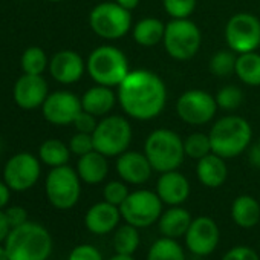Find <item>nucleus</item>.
<instances>
[{"instance_id":"ea45409f","label":"nucleus","mask_w":260,"mask_h":260,"mask_svg":"<svg viewBox=\"0 0 260 260\" xmlns=\"http://www.w3.org/2000/svg\"><path fill=\"white\" fill-rule=\"evenodd\" d=\"M220 260H260V257L252 248L240 245L228 249Z\"/></svg>"},{"instance_id":"b1692460","label":"nucleus","mask_w":260,"mask_h":260,"mask_svg":"<svg viewBox=\"0 0 260 260\" xmlns=\"http://www.w3.org/2000/svg\"><path fill=\"white\" fill-rule=\"evenodd\" d=\"M191 220L193 219L188 210L182 208L181 205H175L162 211L158 220V230L164 237L178 239L185 236L187 230L191 225Z\"/></svg>"},{"instance_id":"de8ad7c7","label":"nucleus","mask_w":260,"mask_h":260,"mask_svg":"<svg viewBox=\"0 0 260 260\" xmlns=\"http://www.w3.org/2000/svg\"><path fill=\"white\" fill-rule=\"evenodd\" d=\"M0 260H10V258H8V252H7V249H5V248H2V246H0Z\"/></svg>"},{"instance_id":"f3484780","label":"nucleus","mask_w":260,"mask_h":260,"mask_svg":"<svg viewBox=\"0 0 260 260\" xmlns=\"http://www.w3.org/2000/svg\"><path fill=\"white\" fill-rule=\"evenodd\" d=\"M49 71L54 80H57L61 84H72L77 83L84 71H86V63L81 58L80 54L71 49H64L57 52L51 63H49Z\"/></svg>"},{"instance_id":"7c9ffc66","label":"nucleus","mask_w":260,"mask_h":260,"mask_svg":"<svg viewBox=\"0 0 260 260\" xmlns=\"http://www.w3.org/2000/svg\"><path fill=\"white\" fill-rule=\"evenodd\" d=\"M236 60H237V54L234 51H231L230 48L228 49H220V51L214 52L213 57L210 58L208 69L214 77L226 78V77H231L234 74Z\"/></svg>"},{"instance_id":"cd10ccee","label":"nucleus","mask_w":260,"mask_h":260,"mask_svg":"<svg viewBox=\"0 0 260 260\" xmlns=\"http://www.w3.org/2000/svg\"><path fill=\"white\" fill-rule=\"evenodd\" d=\"M140 231L137 226L125 223L115 230L113 234V249L116 254L134 255V252L140 246Z\"/></svg>"},{"instance_id":"dca6fc26","label":"nucleus","mask_w":260,"mask_h":260,"mask_svg":"<svg viewBox=\"0 0 260 260\" xmlns=\"http://www.w3.org/2000/svg\"><path fill=\"white\" fill-rule=\"evenodd\" d=\"M115 169L119 179H122L125 184L130 185L146 184L152 178V173L155 172L146 153L134 152V150H125L124 153L116 156Z\"/></svg>"},{"instance_id":"f03ea898","label":"nucleus","mask_w":260,"mask_h":260,"mask_svg":"<svg viewBox=\"0 0 260 260\" xmlns=\"http://www.w3.org/2000/svg\"><path fill=\"white\" fill-rule=\"evenodd\" d=\"M208 137L213 153L223 159H231L249 149L252 127L239 115H225L211 125Z\"/></svg>"},{"instance_id":"6ab92c4d","label":"nucleus","mask_w":260,"mask_h":260,"mask_svg":"<svg viewBox=\"0 0 260 260\" xmlns=\"http://www.w3.org/2000/svg\"><path fill=\"white\" fill-rule=\"evenodd\" d=\"M191 187L188 179L178 170L161 173L158 182H156V194L162 201V204H167L170 207L184 204L190 196Z\"/></svg>"},{"instance_id":"c9c22d12","label":"nucleus","mask_w":260,"mask_h":260,"mask_svg":"<svg viewBox=\"0 0 260 260\" xmlns=\"http://www.w3.org/2000/svg\"><path fill=\"white\" fill-rule=\"evenodd\" d=\"M128 194H130V191L127 188V184L122 179L121 181H110V182H107L104 190H103L104 201L112 204V205H116V207H119L127 199Z\"/></svg>"},{"instance_id":"e433bc0d","label":"nucleus","mask_w":260,"mask_h":260,"mask_svg":"<svg viewBox=\"0 0 260 260\" xmlns=\"http://www.w3.org/2000/svg\"><path fill=\"white\" fill-rule=\"evenodd\" d=\"M69 149H71V153L77 155V156H83L92 150H95L93 147V138L90 134H81V132H77L71 141H69Z\"/></svg>"},{"instance_id":"4c0bfd02","label":"nucleus","mask_w":260,"mask_h":260,"mask_svg":"<svg viewBox=\"0 0 260 260\" xmlns=\"http://www.w3.org/2000/svg\"><path fill=\"white\" fill-rule=\"evenodd\" d=\"M74 124V127L77 128V132H81V134H93V130L96 128V125H98V121H96V116L95 115H92V113H89V112H86V110H81L78 115H77V118H75V121L72 122Z\"/></svg>"},{"instance_id":"37998d69","label":"nucleus","mask_w":260,"mask_h":260,"mask_svg":"<svg viewBox=\"0 0 260 260\" xmlns=\"http://www.w3.org/2000/svg\"><path fill=\"white\" fill-rule=\"evenodd\" d=\"M248 158H249V162L254 167L260 169V147L257 144L248 149Z\"/></svg>"},{"instance_id":"9d476101","label":"nucleus","mask_w":260,"mask_h":260,"mask_svg":"<svg viewBox=\"0 0 260 260\" xmlns=\"http://www.w3.org/2000/svg\"><path fill=\"white\" fill-rule=\"evenodd\" d=\"M78 173L68 164L54 167L46 178V196L58 210H69L77 205L81 185Z\"/></svg>"},{"instance_id":"473e14b6","label":"nucleus","mask_w":260,"mask_h":260,"mask_svg":"<svg viewBox=\"0 0 260 260\" xmlns=\"http://www.w3.org/2000/svg\"><path fill=\"white\" fill-rule=\"evenodd\" d=\"M48 66V57L45 51L39 46L28 48L22 55V69L25 74L42 75Z\"/></svg>"},{"instance_id":"79ce46f5","label":"nucleus","mask_w":260,"mask_h":260,"mask_svg":"<svg viewBox=\"0 0 260 260\" xmlns=\"http://www.w3.org/2000/svg\"><path fill=\"white\" fill-rule=\"evenodd\" d=\"M10 222L7 219V214L4 211H0V242L7 240L8 234H10Z\"/></svg>"},{"instance_id":"09e8293b","label":"nucleus","mask_w":260,"mask_h":260,"mask_svg":"<svg viewBox=\"0 0 260 260\" xmlns=\"http://www.w3.org/2000/svg\"><path fill=\"white\" fill-rule=\"evenodd\" d=\"M0 152H2V140H0Z\"/></svg>"},{"instance_id":"f704fd0d","label":"nucleus","mask_w":260,"mask_h":260,"mask_svg":"<svg viewBox=\"0 0 260 260\" xmlns=\"http://www.w3.org/2000/svg\"><path fill=\"white\" fill-rule=\"evenodd\" d=\"M162 7L172 19H190L198 7V0H162Z\"/></svg>"},{"instance_id":"f257e3e1","label":"nucleus","mask_w":260,"mask_h":260,"mask_svg":"<svg viewBox=\"0 0 260 260\" xmlns=\"http://www.w3.org/2000/svg\"><path fill=\"white\" fill-rule=\"evenodd\" d=\"M124 113L137 121H150L162 113L167 104L164 80L147 69L130 71L116 90Z\"/></svg>"},{"instance_id":"393cba45","label":"nucleus","mask_w":260,"mask_h":260,"mask_svg":"<svg viewBox=\"0 0 260 260\" xmlns=\"http://www.w3.org/2000/svg\"><path fill=\"white\" fill-rule=\"evenodd\" d=\"M166 23L156 17H144L132 26V37L137 45L153 48L164 40Z\"/></svg>"},{"instance_id":"58836bf2","label":"nucleus","mask_w":260,"mask_h":260,"mask_svg":"<svg viewBox=\"0 0 260 260\" xmlns=\"http://www.w3.org/2000/svg\"><path fill=\"white\" fill-rule=\"evenodd\" d=\"M68 260H103V255L93 245H78L71 251Z\"/></svg>"},{"instance_id":"412c9836","label":"nucleus","mask_w":260,"mask_h":260,"mask_svg":"<svg viewBox=\"0 0 260 260\" xmlns=\"http://www.w3.org/2000/svg\"><path fill=\"white\" fill-rule=\"evenodd\" d=\"M196 175L199 182L207 188H219L228 178V167L222 156L208 153L196 164Z\"/></svg>"},{"instance_id":"a19ab883","label":"nucleus","mask_w":260,"mask_h":260,"mask_svg":"<svg viewBox=\"0 0 260 260\" xmlns=\"http://www.w3.org/2000/svg\"><path fill=\"white\" fill-rule=\"evenodd\" d=\"M5 214H7V219H8L11 228L20 226V225H23V223L28 222V220H26V219H28V213H26V210L22 208V207H10V208L5 211Z\"/></svg>"},{"instance_id":"3c124183","label":"nucleus","mask_w":260,"mask_h":260,"mask_svg":"<svg viewBox=\"0 0 260 260\" xmlns=\"http://www.w3.org/2000/svg\"><path fill=\"white\" fill-rule=\"evenodd\" d=\"M257 146H258V147H260V140H258V143H257Z\"/></svg>"},{"instance_id":"49530a36","label":"nucleus","mask_w":260,"mask_h":260,"mask_svg":"<svg viewBox=\"0 0 260 260\" xmlns=\"http://www.w3.org/2000/svg\"><path fill=\"white\" fill-rule=\"evenodd\" d=\"M109 260H135L134 255H124V254H115L113 257H110Z\"/></svg>"},{"instance_id":"8fccbe9b","label":"nucleus","mask_w":260,"mask_h":260,"mask_svg":"<svg viewBox=\"0 0 260 260\" xmlns=\"http://www.w3.org/2000/svg\"><path fill=\"white\" fill-rule=\"evenodd\" d=\"M49 2H61V0H49Z\"/></svg>"},{"instance_id":"c756f323","label":"nucleus","mask_w":260,"mask_h":260,"mask_svg":"<svg viewBox=\"0 0 260 260\" xmlns=\"http://www.w3.org/2000/svg\"><path fill=\"white\" fill-rule=\"evenodd\" d=\"M147 260H185V252L175 239L162 236L150 246Z\"/></svg>"},{"instance_id":"f8f14e48","label":"nucleus","mask_w":260,"mask_h":260,"mask_svg":"<svg viewBox=\"0 0 260 260\" xmlns=\"http://www.w3.org/2000/svg\"><path fill=\"white\" fill-rule=\"evenodd\" d=\"M217 103L214 95L202 89H190L179 95L176 100V113L178 116L190 125H204L208 124L216 112Z\"/></svg>"},{"instance_id":"c03bdc74","label":"nucleus","mask_w":260,"mask_h":260,"mask_svg":"<svg viewBox=\"0 0 260 260\" xmlns=\"http://www.w3.org/2000/svg\"><path fill=\"white\" fill-rule=\"evenodd\" d=\"M10 201V187L7 182H0V208H4Z\"/></svg>"},{"instance_id":"c85d7f7f","label":"nucleus","mask_w":260,"mask_h":260,"mask_svg":"<svg viewBox=\"0 0 260 260\" xmlns=\"http://www.w3.org/2000/svg\"><path fill=\"white\" fill-rule=\"evenodd\" d=\"M40 159L51 167L66 166L71 156V149L60 140H48L40 146Z\"/></svg>"},{"instance_id":"6e6552de","label":"nucleus","mask_w":260,"mask_h":260,"mask_svg":"<svg viewBox=\"0 0 260 260\" xmlns=\"http://www.w3.org/2000/svg\"><path fill=\"white\" fill-rule=\"evenodd\" d=\"M90 29L104 40H119L132 29V11L116 2L98 4L89 14Z\"/></svg>"},{"instance_id":"5701e85b","label":"nucleus","mask_w":260,"mask_h":260,"mask_svg":"<svg viewBox=\"0 0 260 260\" xmlns=\"http://www.w3.org/2000/svg\"><path fill=\"white\" fill-rule=\"evenodd\" d=\"M77 173L80 179L89 185H96L107 178L109 173V162L107 156L103 153L92 150L83 156H80L77 164Z\"/></svg>"},{"instance_id":"4be33fe9","label":"nucleus","mask_w":260,"mask_h":260,"mask_svg":"<svg viewBox=\"0 0 260 260\" xmlns=\"http://www.w3.org/2000/svg\"><path fill=\"white\" fill-rule=\"evenodd\" d=\"M118 101V95L113 92L112 87L96 84L87 89L81 96L83 110L95 115L96 118L107 116Z\"/></svg>"},{"instance_id":"20e7f679","label":"nucleus","mask_w":260,"mask_h":260,"mask_svg":"<svg viewBox=\"0 0 260 260\" xmlns=\"http://www.w3.org/2000/svg\"><path fill=\"white\" fill-rule=\"evenodd\" d=\"M144 153L158 173L178 170L184 159V140L170 128H156L144 141Z\"/></svg>"},{"instance_id":"0eeeda50","label":"nucleus","mask_w":260,"mask_h":260,"mask_svg":"<svg viewBox=\"0 0 260 260\" xmlns=\"http://www.w3.org/2000/svg\"><path fill=\"white\" fill-rule=\"evenodd\" d=\"M166 52L178 61L191 60L201 49L202 32L190 19H172L166 23L162 40Z\"/></svg>"},{"instance_id":"72a5a7b5","label":"nucleus","mask_w":260,"mask_h":260,"mask_svg":"<svg viewBox=\"0 0 260 260\" xmlns=\"http://www.w3.org/2000/svg\"><path fill=\"white\" fill-rule=\"evenodd\" d=\"M214 98H216L219 109L230 112V110H236L240 107V104L243 103V92L240 87L234 84H226L217 90Z\"/></svg>"},{"instance_id":"a878e982","label":"nucleus","mask_w":260,"mask_h":260,"mask_svg":"<svg viewBox=\"0 0 260 260\" xmlns=\"http://www.w3.org/2000/svg\"><path fill=\"white\" fill-rule=\"evenodd\" d=\"M231 217L240 228H252L260 222V204L249 194L237 196L231 204Z\"/></svg>"},{"instance_id":"2f4dec72","label":"nucleus","mask_w":260,"mask_h":260,"mask_svg":"<svg viewBox=\"0 0 260 260\" xmlns=\"http://www.w3.org/2000/svg\"><path fill=\"white\" fill-rule=\"evenodd\" d=\"M184 150H185V156H188L194 161H199L201 158H204L213 152L210 137L202 132L190 134L184 140Z\"/></svg>"},{"instance_id":"a211bd4d","label":"nucleus","mask_w":260,"mask_h":260,"mask_svg":"<svg viewBox=\"0 0 260 260\" xmlns=\"http://www.w3.org/2000/svg\"><path fill=\"white\" fill-rule=\"evenodd\" d=\"M48 98V83L42 75L25 74L14 86V100L22 109H36L43 106Z\"/></svg>"},{"instance_id":"1a4fd4ad","label":"nucleus","mask_w":260,"mask_h":260,"mask_svg":"<svg viewBox=\"0 0 260 260\" xmlns=\"http://www.w3.org/2000/svg\"><path fill=\"white\" fill-rule=\"evenodd\" d=\"M119 211L125 223L137 228H147L159 220L162 214V201L156 191L137 190L130 193L119 205Z\"/></svg>"},{"instance_id":"7ed1b4c3","label":"nucleus","mask_w":260,"mask_h":260,"mask_svg":"<svg viewBox=\"0 0 260 260\" xmlns=\"http://www.w3.org/2000/svg\"><path fill=\"white\" fill-rule=\"evenodd\" d=\"M5 249L10 260H48L52 251V237L43 225L26 222L10 231Z\"/></svg>"},{"instance_id":"bb28decb","label":"nucleus","mask_w":260,"mask_h":260,"mask_svg":"<svg viewBox=\"0 0 260 260\" xmlns=\"http://www.w3.org/2000/svg\"><path fill=\"white\" fill-rule=\"evenodd\" d=\"M236 77L246 86H260V54L257 51L239 54L236 60Z\"/></svg>"},{"instance_id":"2eb2a0df","label":"nucleus","mask_w":260,"mask_h":260,"mask_svg":"<svg viewBox=\"0 0 260 260\" xmlns=\"http://www.w3.org/2000/svg\"><path fill=\"white\" fill-rule=\"evenodd\" d=\"M83 110L81 98L68 90H58L51 95L43 103V116L46 121L55 125L72 124L77 115Z\"/></svg>"},{"instance_id":"423d86ee","label":"nucleus","mask_w":260,"mask_h":260,"mask_svg":"<svg viewBox=\"0 0 260 260\" xmlns=\"http://www.w3.org/2000/svg\"><path fill=\"white\" fill-rule=\"evenodd\" d=\"M134 130L128 119L121 115H107L98 121L93 130V147L107 158L119 156L132 143Z\"/></svg>"},{"instance_id":"4468645a","label":"nucleus","mask_w":260,"mask_h":260,"mask_svg":"<svg viewBox=\"0 0 260 260\" xmlns=\"http://www.w3.org/2000/svg\"><path fill=\"white\" fill-rule=\"evenodd\" d=\"M220 231L217 223L207 216H199L191 220L185 233V245L194 255H210L219 245Z\"/></svg>"},{"instance_id":"9b49d317","label":"nucleus","mask_w":260,"mask_h":260,"mask_svg":"<svg viewBox=\"0 0 260 260\" xmlns=\"http://www.w3.org/2000/svg\"><path fill=\"white\" fill-rule=\"evenodd\" d=\"M226 46L237 55L260 48V20L251 13H237L225 25Z\"/></svg>"},{"instance_id":"a18cd8bd","label":"nucleus","mask_w":260,"mask_h":260,"mask_svg":"<svg viewBox=\"0 0 260 260\" xmlns=\"http://www.w3.org/2000/svg\"><path fill=\"white\" fill-rule=\"evenodd\" d=\"M113 2H116L118 5H121L122 8H125L128 11H134L135 8H138L141 0H113Z\"/></svg>"},{"instance_id":"ddd939ff","label":"nucleus","mask_w":260,"mask_h":260,"mask_svg":"<svg viewBox=\"0 0 260 260\" xmlns=\"http://www.w3.org/2000/svg\"><path fill=\"white\" fill-rule=\"evenodd\" d=\"M40 178V164L31 153L14 155L5 166L4 179L11 190L25 191L36 185Z\"/></svg>"},{"instance_id":"aec40b11","label":"nucleus","mask_w":260,"mask_h":260,"mask_svg":"<svg viewBox=\"0 0 260 260\" xmlns=\"http://www.w3.org/2000/svg\"><path fill=\"white\" fill-rule=\"evenodd\" d=\"M119 219H121L119 207L103 201V202L92 205L87 210V213L84 216V225L90 233L104 236V234H109L113 230H116Z\"/></svg>"},{"instance_id":"39448f33","label":"nucleus","mask_w":260,"mask_h":260,"mask_svg":"<svg viewBox=\"0 0 260 260\" xmlns=\"http://www.w3.org/2000/svg\"><path fill=\"white\" fill-rule=\"evenodd\" d=\"M90 78L101 86L118 87L130 72L125 54L112 45H101L95 48L86 63Z\"/></svg>"}]
</instances>
